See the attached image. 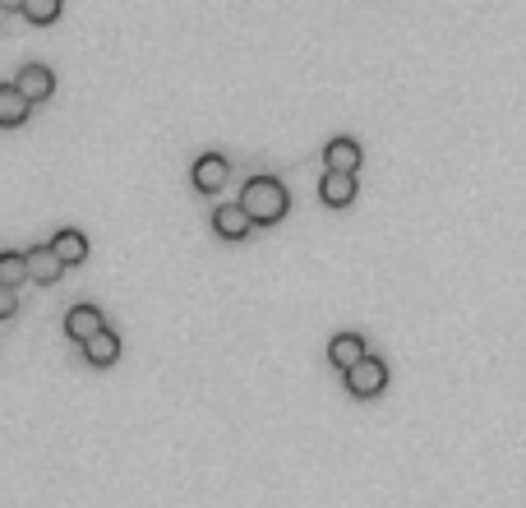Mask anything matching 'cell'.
Listing matches in <instances>:
<instances>
[{"instance_id": "6da1fadb", "label": "cell", "mask_w": 526, "mask_h": 508, "mask_svg": "<svg viewBox=\"0 0 526 508\" xmlns=\"http://www.w3.org/2000/svg\"><path fill=\"white\" fill-rule=\"evenodd\" d=\"M236 204L250 213L254 227H273V222L287 218L291 199H287V190H282L277 176H254V181H245V190H240Z\"/></svg>"}, {"instance_id": "7a4b0ae2", "label": "cell", "mask_w": 526, "mask_h": 508, "mask_svg": "<svg viewBox=\"0 0 526 508\" xmlns=\"http://www.w3.org/2000/svg\"><path fill=\"white\" fill-rule=\"evenodd\" d=\"M383 388H388V365L379 356H365L356 370H347V393L351 398H379Z\"/></svg>"}, {"instance_id": "3957f363", "label": "cell", "mask_w": 526, "mask_h": 508, "mask_svg": "<svg viewBox=\"0 0 526 508\" xmlns=\"http://www.w3.org/2000/svg\"><path fill=\"white\" fill-rule=\"evenodd\" d=\"M227 176H231V162L222 158V153H204V158L190 167V185L199 194H217L227 185Z\"/></svg>"}, {"instance_id": "277c9868", "label": "cell", "mask_w": 526, "mask_h": 508, "mask_svg": "<svg viewBox=\"0 0 526 508\" xmlns=\"http://www.w3.org/2000/svg\"><path fill=\"white\" fill-rule=\"evenodd\" d=\"M24 264H28V282H37V287H56L60 273H65V264L56 259L51 245H33V250L24 254Z\"/></svg>"}, {"instance_id": "5b68a950", "label": "cell", "mask_w": 526, "mask_h": 508, "mask_svg": "<svg viewBox=\"0 0 526 508\" xmlns=\"http://www.w3.org/2000/svg\"><path fill=\"white\" fill-rule=\"evenodd\" d=\"M365 356H370V347H365V338H360V333H337V338L328 342V361H333V370H342V375H347V370H356Z\"/></svg>"}, {"instance_id": "8992f818", "label": "cell", "mask_w": 526, "mask_h": 508, "mask_svg": "<svg viewBox=\"0 0 526 508\" xmlns=\"http://www.w3.org/2000/svg\"><path fill=\"white\" fill-rule=\"evenodd\" d=\"M319 199L328 208H351L356 204V176H351V171H323Z\"/></svg>"}, {"instance_id": "52a82bcc", "label": "cell", "mask_w": 526, "mask_h": 508, "mask_svg": "<svg viewBox=\"0 0 526 508\" xmlns=\"http://www.w3.org/2000/svg\"><path fill=\"white\" fill-rule=\"evenodd\" d=\"M213 231L222 236V241H245V236L254 231V222L240 204H222V208H213Z\"/></svg>"}, {"instance_id": "ba28073f", "label": "cell", "mask_w": 526, "mask_h": 508, "mask_svg": "<svg viewBox=\"0 0 526 508\" xmlns=\"http://www.w3.org/2000/svg\"><path fill=\"white\" fill-rule=\"evenodd\" d=\"M14 88H19V93L28 97V102H47L51 93H56V74L47 70V65H24V70H19V79H14Z\"/></svg>"}, {"instance_id": "9c48e42d", "label": "cell", "mask_w": 526, "mask_h": 508, "mask_svg": "<svg viewBox=\"0 0 526 508\" xmlns=\"http://www.w3.org/2000/svg\"><path fill=\"white\" fill-rule=\"evenodd\" d=\"M102 328H107V319H102V310H97V305H74L70 315H65V333H70L79 347H84L88 338H97Z\"/></svg>"}, {"instance_id": "30bf717a", "label": "cell", "mask_w": 526, "mask_h": 508, "mask_svg": "<svg viewBox=\"0 0 526 508\" xmlns=\"http://www.w3.org/2000/svg\"><path fill=\"white\" fill-rule=\"evenodd\" d=\"M33 116V102L14 84H0V130H19Z\"/></svg>"}, {"instance_id": "8fae6325", "label": "cell", "mask_w": 526, "mask_h": 508, "mask_svg": "<svg viewBox=\"0 0 526 508\" xmlns=\"http://www.w3.org/2000/svg\"><path fill=\"white\" fill-rule=\"evenodd\" d=\"M360 158H365V153H360V144H356V139H347V134H337L333 144L323 148V167H328V171H351V176H356Z\"/></svg>"}, {"instance_id": "7c38bea8", "label": "cell", "mask_w": 526, "mask_h": 508, "mask_svg": "<svg viewBox=\"0 0 526 508\" xmlns=\"http://www.w3.org/2000/svg\"><path fill=\"white\" fill-rule=\"evenodd\" d=\"M51 250H56V259L65 268H79L88 259V236H84V231H74V227H65V231L51 236Z\"/></svg>"}, {"instance_id": "4fadbf2b", "label": "cell", "mask_w": 526, "mask_h": 508, "mask_svg": "<svg viewBox=\"0 0 526 508\" xmlns=\"http://www.w3.org/2000/svg\"><path fill=\"white\" fill-rule=\"evenodd\" d=\"M84 356H88V365L107 370V365H116V361H120V338L111 333V328H102L97 338H88V342H84Z\"/></svg>"}, {"instance_id": "5bb4252c", "label": "cell", "mask_w": 526, "mask_h": 508, "mask_svg": "<svg viewBox=\"0 0 526 508\" xmlns=\"http://www.w3.org/2000/svg\"><path fill=\"white\" fill-rule=\"evenodd\" d=\"M19 282H28V264H24V254L5 250V254H0V287H19Z\"/></svg>"}, {"instance_id": "9a60e30c", "label": "cell", "mask_w": 526, "mask_h": 508, "mask_svg": "<svg viewBox=\"0 0 526 508\" xmlns=\"http://www.w3.org/2000/svg\"><path fill=\"white\" fill-rule=\"evenodd\" d=\"M60 10H65V0H24V14L33 24H56Z\"/></svg>"}, {"instance_id": "2e32d148", "label": "cell", "mask_w": 526, "mask_h": 508, "mask_svg": "<svg viewBox=\"0 0 526 508\" xmlns=\"http://www.w3.org/2000/svg\"><path fill=\"white\" fill-rule=\"evenodd\" d=\"M14 315H19V296H14V287H0V324Z\"/></svg>"}, {"instance_id": "e0dca14e", "label": "cell", "mask_w": 526, "mask_h": 508, "mask_svg": "<svg viewBox=\"0 0 526 508\" xmlns=\"http://www.w3.org/2000/svg\"><path fill=\"white\" fill-rule=\"evenodd\" d=\"M0 10H5V14H14V10H24V0H0Z\"/></svg>"}]
</instances>
